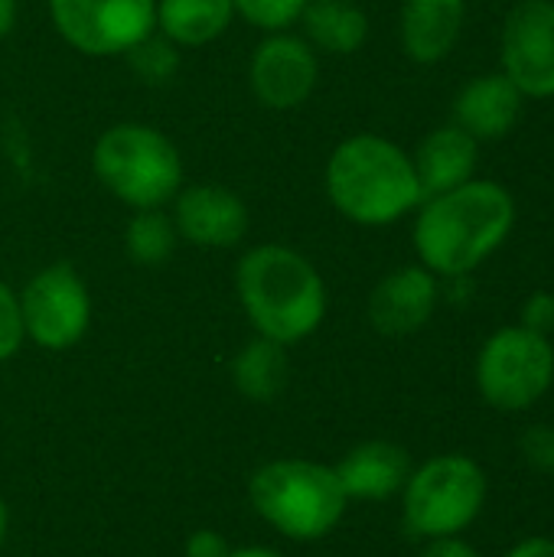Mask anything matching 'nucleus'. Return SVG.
<instances>
[{"instance_id":"20e7f679","label":"nucleus","mask_w":554,"mask_h":557,"mask_svg":"<svg viewBox=\"0 0 554 557\" xmlns=\"http://www.w3.org/2000/svg\"><path fill=\"white\" fill-rule=\"evenodd\" d=\"M91 173L131 212L170 206L186 180L176 144L144 121H121L101 131L91 147Z\"/></svg>"},{"instance_id":"9b49d317","label":"nucleus","mask_w":554,"mask_h":557,"mask_svg":"<svg viewBox=\"0 0 554 557\" xmlns=\"http://www.w3.org/2000/svg\"><path fill=\"white\" fill-rule=\"evenodd\" d=\"M500 72L522 98H554V0H522L506 13Z\"/></svg>"},{"instance_id":"39448f33","label":"nucleus","mask_w":554,"mask_h":557,"mask_svg":"<svg viewBox=\"0 0 554 557\" xmlns=\"http://www.w3.org/2000/svg\"><path fill=\"white\" fill-rule=\"evenodd\" d=\"M255 512L291 542H320L346 516L349 496L333 467L313 460H271L251 473Z\"/></svg>"},{"instance_id":"0eeeda50","label":"nucleus","mask_w":554,"mask_h":557,"mask_svg":"<svg viewBox=\"0 0 554 557\" xmlns=\"http://www.w3.org/2000/svg\"><path fill=\"white\" fill-rule=\"evenodd\" d=\"M473 382L493 411L522 414L535 408L554 385L552 336L519 323L496 330L477 352Z\"/></svg>"},{"instance_id":"a878e982","label":"nucleus","mask_w":554,"mask_h":557,"mask_svg":"<svg viewBox=\"0 0 554 557\" xmlns=\"http://www.w3.org/2000/svg\"><path fill=\"white\" fill-rule=\"evenodd\" d=\"M519 326L532 330V333H542V336H552L554 333V294L552 290H532L522 304V313H519Z\"/></svg>"},{"instance_id":"4be33fe9","label":"nucleus","mask_w":554,"mask_h":557,"mask_svg":"<svg viewBox=\"0 0 554 557\" xmlns=\"http://www.w3.org/2000/svg\"><path fill=\"white\" fill-rule=\"evenodd\" d=\"M124 59L131 62L137 78L147 82V85H163V82H170L180 72V46H173L157 29L147 39H140Z\"/></svg>"},{"instance_id":"b1692460","label":"nucleus","mask_w":554,"mask_h":557,"mask_svg":"<svg viewBox=\"0 0 554 557\" xmlns=\"http://www.w3.org/2000/svg\"><path fill=\"white\" fill-rule=\"evenodd\" d=\"M519 457L532 473L554 476V424H532L519 437Z\"/></svg>"},{"instance_id":"dca6fc26","label":"nucleus","mask_w":554,"mask_h":557,"mask_svg":"<svg viewBox=\"0 0 554 557\" xmlns=\"http://www.w3.org/2000/svg\"><path fill=\"white\" fill-rule=\"evenodd\" d=\"M336 476L353 499L362 503H382L392 499L405 490L408 476H411V454L392 441H366L359 447H353L336 467Z\"/></svg>"},{"instance_id":"f03ea898","label":"nucleus","mask_w":554,"mask_h":557,"mask_svg":"<svg viewBox=\"0 0 554 557\" xmlns=\"http://www.w3.org/2000/svg\"><path fill=\"white\" fill-rule=\"evenodd\" d=\"M235 294L255 333L281 346L304 343L327 320V284L317 264L278 242L248 248L235 264Z\"/></svg>"},{"instance_id":"412c9836","label":"nucleus","mask_w":554,"mask_h":557,"mask_svg":"<svg viewBox=\"0 0 554 557\" xmlns=\"http://www.w3.org/2000/svg\"><path fill=\"white\" fill-rule=\"evenodd\" d=\"M176 225L163 209H137L124 225V255L140 268H160L176 251Z\"/></svg>"},{"instance_id":"c756f323","label":"nucleus","mask_w":554,"mask_h":557,"mask_svg":"<svg viewBox=\"0 0 554 557\" xmlns=\"http://www.w3.org/2000/svg\"><path fill=\"white\" fill-rule=\"evenodd\" d=\"M16 13H20L16 0H0V42L13 33V26H16Z\"/></svg>"},{"instance_id":"9d476101","label":"nucleus","mask_w":554,"mask_h":557,"mask_svg":"<svg viewBox=\"0 0 554 557\" xmlns=\"http://www.w3.org/2000/svg\"><path fill=\"white\" fill-rule=\"evenodd\" d=\"M248 85L261 108L294 111L320 85V52L300 33H264L248 59Z\"/></svg>"},{"instance_id":"4468645a","label":"nucleus","mask_w":554,"mask_h":557,"mask_svg":"<svg viewBox=\"0 0 554 557\" xmlns=\"http://www.w3.org/2000/svg\"><path fill=\"white\" fill-rule=\"evenodd\" d=\"M467 26V0H402L398 39L411 62H444Z\"/></svg>"},{"instance_id":"6e6552de","label":"nucleus","mask_w":554,"mask_h":557,"mask_svg":"<svg viewBox=\"0 0 554 557\" xmlns=\"http://www.w3.org/2000/svg\"><path fill=\"white\" fill-rule=\"evenodd\" d=\"M65 46L88 59L127 55L157 29V0H46Z\"/></svg>"},{"instance_id":"2eb2a0df","label":"nucleus","mask_w":554,"mask_h":557,"mask_svg":"<svg viewBox=\"0 0 554 557\" xmlns=\"http://www.w3.org/2000/svg\"><path fill=\"white\" fill-rule=\"evenodd\" d=\"M522 91L503 72L473 75L454 98V124L473 140H500L522 117Z\"/></svg>"},{"instance_id":"2f4dec72","label":"nucleus","mask_w":554,"mask_h":557,"mask_svg":"<svg viewBox=\"0 0 554 557\" xmlns=\"http://www.w3.org/2000/svg\"><path fill=\"white\" fill-rule=\"evenodd\" d=\"M7 532H10V512H7V503L0 496V548L7 545Z\"/></svg>"},{"instance_id":"aec40b11","label":"nucleus","mask_w":554,"mask_h":557,"mask_svg":"<svg viewBox=\"0 0 554 557\" xmlns=\"http://www.w3.org/2000/svg\"><path fill=\"white\" fill-rule=\"evenodd\" d=\"M291 379L287 346L255 336L235 359H232V382L251 401H274Z\"/></svg>"},{"instance_id":"6ab92c4d","label":"nucleus","mask_w":554,"mask_h":557,"mask_svg":"<svg viewBox=\"0 0 554 557\" xmlns=\"http://www.w3.org/2000/svg\"><path fill=\"white\" fill-rule=\"evenodd\" d=\"M235 23L232 0H157V33L180 49L222 39Z\"/></svg>"},{"instance_id":"cd10ccee","label":"nucleus","mask_w":554,"mask_h":557,"mask_svg":"<svg viewBox=\"0 0 554 557\" xmlns=\"http://www.w3.org/2000/svg\"><path fill=\"white\" fill-rule=\"evenodd\" d=\"M421 557H480V552L460 539V535H451V539H434V542H424V555Z\"/></svg>"},{"instance_id":"a211bd4d","label":"nucleus","mask_w":554,"mask_h":557,"mask_svg":"<svg viewBox=\"0 0 554 557\" xmlns=\"http://www.w3.org/2000/svg\"><path fill=\"white\" fill-rule=\"evenodd\" d=\"M297 23L300 36L327 55H353L369 39V13L356 0H310Z\"/></svg>"},{"instance_id":"c85d7f7f","label":"nucleus","mask_w":554,"mask_h":557,"mask_svg":"<svg viewBox=\"0 0 554 557\" xmlns=\"http://www.w3.org/2000/svg\"><path fill=\"white\" fill-rule=\"evenodd\" d=\"M503 557H554V539L549 535H529L516 542Z\"/></svg>"},{"instance_id":"ddd939ff","label":"nucleus","mask_w":554,"mask_h":557,"mask_svg":"<svg viewBox=\"0 0 554 557\" xmlns=\"http://www.w3.org/2000/svg\"><path fill=\"white\" fill-rule=\"evenodd\" d=\"M441 304V277L424 264H405L385 274L369 294V323L376 333L402 339L431 323Z\"/></svg>"},{"instance_id":"393cba45","label":"nucleus","mask_w":554,"mask_h":557,"mask_svg":"<svg viewBox=\"0 0 554 557\" xmlns=\"http://www.w3.org/2000/svg\"><path fill=\"white\" fill-rule=\"evenodd\" d=\"M23 317H20V297L10 284L0 281V362L13 359L23 346Z\"/></svg>"},{"instance_id":"423d86ee","label":"nucleus","mask_w":554,"mask_h":557,"mask_svg":"<svg viewBox=\"0 0 554 557\" xmlns=\"http://www.w3.org/2000/svg\"><path fill=\"white\" fill-rule=\"evenodd\" d=\"M402 496L408 535L421 542L464 535L487 509V470L467 454H438L411 470Z\"/></svg>"},{"instance_id":"bb28decb","label":"nucleus","mask_w":554,"mask_h":557,"mask_svg":"<svg viewBox=\"0 0 554 557\" xmlns=\"http://www.w3.org/2000/svg\"><path fill=\"white\" fill-rule=\"evenodd\" d=\"M229 555H232V548H229L225 535H219V532H212V529H199V532H193V535H189V542H186V557H229Z\"/></svg>"},{"instance_id":"f8f14e48","label":"nucleus","mask_w":554,"mask_h":557,"mask_svg":"<svg viewBox=\"0 0 554 557\" xmlns=\"http://www.w3.org/2000/svg\"><path fill=\"white\" fill-rule=\"evenodd\" d=\"M170 206L176 235L196 248H235L251 225L245 199L219 183H183Z\"/></svg>"},{"instance_id":"7ed1b4c3","label":"nucleus","mask_w":554,"mask_h":557,"mask_svg":"<svg viewBox=\"0 0 554 557\" xmlns=\"http://www.w3.org/2000/svg\"><path fill=\"white\" fill-rule=\"evenodd\" d=\"M323 186L330 206L362 228L395 225L424 202L411 153L369 131L333 147L327 157Z\"/></svg>"},{"instance_id":"7c9ffc66","label":"nucleus","mask_w":554,"mask_h":557,"mask_svg":"<svg viewBox=\"0 0 554 557\" xmlns=\"http://www.w3.org/2000/svg\"><path fill=\"white\" fill-rule=\"evenodd\" d=\"M229 557H284V555H278V552H271V548H238V552H232Z\"/></svg>"},{"instance_id":"f3484780","label":"nucleus","mask_w":554,"mask_h":557,"mask_svg":"<svg viewBox=\"0 0 554 557\" xmlns=\"http://www.w3.org/2000/svg\"><path fill=\"white\" fill-rule=\"evenodd\" d=\"M411 163H415L421 193L428 199V196L457 189L477 176L480 140H473L464 127H457L451 121V124L434 127L421 137V144L411 153Z\"/></svg>"},{"instance_id":"1a4fd4ad","label":"nucleus","mask_w":554,"mask_h":557,"mask_svg":"<svg viewBox=\"0 0 554 557\" xmlns=\"http://www.w3.org/2000/svg\"><path fill=\"white\" fill-rule=\"evenodd\" d=\"M16 297H20L23 333L39 349L62 352L82 343V336L88 333L91 294L85 277L69 261L39 268Z\"/></svg>"},{"instance_id":"f257e3e1","label":"nucleus","mask_w":554,"mask_h":557,"mask_svg":"<svg viewBox=\"0 0 554 557\" xmlns=\"http://www.w3.org/2000/svg\"><path fill=\"white\" fill-rule=\"evenodd\" d=\"M516 228V199L496 180H470L415 209V255L441 281L470 277Z\"/></svg>"},{"instance_id":"5701e85b","label":"nucleus","mask_w":554,"mask_h":557,"mask_svg":"<svg viewBox=\"0 0 554 557\" xmlns=\"http://www.w3.org/2000/svg\"><path fill=\"white\" fill-rule=\"evenodd\" d=\"M232 3H235V16L245 20L248 26L261 33H278V29H291L310 0H232Z\"/></svg>"}]
</instances>
